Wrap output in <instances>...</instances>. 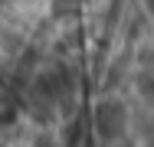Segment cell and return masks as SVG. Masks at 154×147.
I'll list each match as a JSON object with an SVG mask.
<instances>
[{"mask_svg": "<svg viewBox=\"0 0 154 147\" xmlns=\"http://www.w3.org/2000/svg\"><path fill=\"white\" fill-rule=\"evenodd\" d=\"M92 124H95V131H98V137L118 141L125 131H128V108H125V101H118V98H102L95 105V111H92Z\"/></svg>", "mask_w": 154, "mask_h": 147, "instance_id": "6da1fadb", "label": "cell"}]
</instances>
